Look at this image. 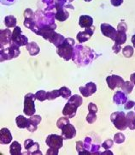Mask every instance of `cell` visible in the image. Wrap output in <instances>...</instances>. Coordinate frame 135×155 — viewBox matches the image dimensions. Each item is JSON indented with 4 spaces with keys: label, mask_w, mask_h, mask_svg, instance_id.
<instances>
[{
    "label": "cell",
    "mask_w": 135,
    "mask_h": 155,
    "mask_svg": "<svg viewBox=\"0 0 135 155\" xmlns=\"http://www.w3.org/2000/svg\"><path fill=\"white\" fill-rule=\"evenodd\" d=\"M100 29L102 34L104 35L105 37H108L113 41H115L116 34H117V30L115 29V28H113L112 26L108 23H103V24H101Z\"/></svg>",
    "instance_id": "obj_12"
},
{
    "label": "cell",
    "mask_w": 135,
    "mask_h": 155,
    "mask_svg": "<svg viewBox=\"0 0 135 155\" xmlns=\"http://www.w3.org/2000/svg\"><path fill=\"white\" fill-rule=\"evenodd\" d=\"M12 135L7 128H3L0 130V143L3 145L10 144L12 141Z\"/></svg>",
    "instance_id": "obj_19"
},
{
    "label": "cell",
    "mask_w": 135,
    "mask_h": 155,
    "mask_svg": "<svg viewBox=\"0 0 135 155\" xmlns=\"http://www.w3.org/2000/svg\"><path fill=\"white\" fill-rule=\"evenodd\" d=\"M27 121H28V118H26L25 117H23V116L21 115L16 117V118H15L16 125L20 129H25V128H27Z\"/></svg>",
    "instance_id": "obj_26"
},
{
    "label": "cell",
    "mask_w": 135,
    "mask_h": 155,
    "mask_svg": "<svg viewBox=\"0 0 135 155\" xmlns=\"http://www.w3.org/2000/svg\"><path fill=\"white\" fill-rule=\"evenodd\" d=\"M68 100H69V102L75 105L77 107H79V106L82 105V102H83V100H82L81 96L78 94H75L73 95V96H71Z\"/></svg>",
    "instance_id": "obj_28"
},
{
    "label": "cell",
    "mask_w": 135,
    "mask_h": 155,
    "mask_svg": "<svg viewBox=\"0 0 135 155\" xmlns=\"http://www.w3.org/2000/svg\"><path fill=\"white\" fill-rule=\"evenodd\" d=\"M24 17L25 18H34V12L30 9H27L24 11Z\"/></svg>",
    "instance_id": "obj_41"
},
{
    "label": "cell",
    "mask_w": 135,
    "mask_h": 155,
    "mask_svg": "<svg viewBox=\"0 0 135 155\" xmlns=\"http://www.w3.org/2000/svg\"><path fill=\"white\" fill-rule=\"evenodd\" d=\"M110 120L119 130H125L127 128V117L123 111H115L110 116Z\"/></svg>",
    "instance_id": "obj_4"
},
{
    "label": "cell",
    "mask_w": 135,
    "mask_h": 155,
    "mask_svg": "<svg viewBox=\"0 0 135 155\" xmlns=\"http://www.w3.org/2000/svg\"><path fill=\"white\" fill-rule=\"evenodd\" d=\"M127 41V35H126L125 31H120L117 30V34H116V37H115V45L117 46H121L123 45Z\"/></svg>",
    "instance_id": "obj_22"
},
{
    "label": "cell",
    "mask_w": 135,
    "mask_h": 155,
    "mask_svg": "<svg viewBox=\"0 0 135 155\" xmlns=\"http://www.w3.org/2000/svg\"><path fill=\"white\" fill-rule=\"evenodd\" d=\"M113 101L116 105H123L127 101V97L126 96L124 92L117 91L113 96Z\"/></svg>",
    "instance_id": "obj_20"
},
{
    "label": "cell",
    "mask_w": 135,
    "mask_h": 155,
    "mask_svg": "<svg viewBox=\"0 0 135 155\" xmlns=\"http://www.w3.org/2000/svg\"><path fill=\"white\" fill-rule=\"evenodd\" d=\"M59 92H60L61 96L65 99V100H69L70 97H71V91H70L69 88H68L67 87H63L59 89Z\"/></svg>",
    "instance_id": "obj_32"
},
{
    "label": "cell",
    "mask_w": 135,
    "mask_h": 155,
    "mask_svg": "<svg viewBox=\"0 0 135 155\" xmlns=\"http://www.w3.org/2000/svg\"><path fill=\"white\" fill-rule=\"evenodd\" d=\"M132 42H133V46H134L135 48V35L132 37Z\"/></svg>",
    "instance_id": "obj_51"
},
{
    "label": "cell",
    "mask_w": 135,
    "mask_h": 155,
    "mask_svg": "<svg viewBox=\"0 0 135 155\" xmlns=\"http://www.w3.org/2000/svg\"><path fill=\"white\" fill-rule=\"evenodd\" d=\"M15 0H1V3L5 5H11L15 3Z\"/></svg>",
    "instance_id": "obj_47"
},
{
    "label": "cell",
    "mask_w": 135,
    "mask_h": 155,
    "mask_svg": "<svg viewBox=\"0 0 135 155\" xmlns=\"http://www.w3.org/2000/svg\"><path fill=\"white\" fill-rule=\"evenodd\" d=\"M41 120H42V118L40 115L31 116L27 121V130L30 132H34L35 130H37L38 129V126L40 124Z\"/></svg>",
    "instance_id": "obj_16"
},
{
    "label": "cell",
    "mask_w": 135,
    "mask_h": 155,
    "mask_svg": "<svg viewBox=\"0 0 135 155\" xmlns=\"http://www.w3.org/2000/svg\"><path fill=\"white\" fill-rule=\"evenodd\" d=\"M106 81L108 87H110L111 90H114L116 87H120L121 88L122 85L124 84V80L122 79V77H121L119 75H110L106 78Z\"/></svg>",
    "instance_id": "obj_11"
},
{
    "label": "cell",
    "mask_w": 135,
    "mask_h": 155,
    "mask_svg": "<svg viewBox=\"0 0 135 155\" xmlns=\"http://www.w3.org/2000/svg\"><path fill=\"white\" fill-rule=\"evenodd\" d=\"M12 44V32L7 29H2L0 32V47L1 49L7 48Z\"/></svg>",
    "instance_id": "obj_8"
},
{
    "label": "cell",
    "mask_w": 135,
    "mask_h": 155,
    "mask_svg": "<svg viewBox=\"0 0 135 155\" xmlns=\"http://www.w3.org/2000/svg\"><path fill=\"white\" fill-rule=\"evenodd\" d=\"M74 0H68V4H69V3H71V2H73Z\"/></svg>",
    "instance_id": "obj_52"
},
{
    "label": "cell",
    "mask_w": 135,
    "mask_h": 155,
    "mask_svg": "<svg viewBox=\"0 0 135 155\" xmlns=\"http://www.w3.org/2000/svg\"><path fill=\"white\" fill-rule=\"evenodd\" d=\"M130 81L135 86V73H133V74H132V75H130Z\"/></svg>",
    "instance_id": "obj_49"
},
{
    "label": "cell",
    "mask_w": 135,
    "mask_h": 155,
    "mask_svg": "<svg viewBox=\"0 0 135 155\" xmlns=\"http://www.w3.org/2000/svg\"><path fill=\"white\" fill-rule=\"evenodd\" d=\"M59 96H61V94L60 92H59V89H58V90H53L50 91V92H47L46 98H47V100H55L56 98H58Z\"/></svg>",
    "instance_id": "obj_35"
},
{
    "label": "cell",
    "mask_w": 135,
    "mask_h": 155,
    "mask_svg": "<svg viewBox=\"0 0 135 155\" xmlns=\"http://www.w3.org/2000/svg\"><path fill=\"white\" fill-rule=\"evenodd\" d=\"M77 106L70 102H68L64 106L63 110V114L69 118H73L76 115V111H77Z\"/></svg>",
    "instance_id": "obj_18"
},
{
    "label": "cell",
    "mask_w": 135,
    "mask_h": 155,
    "mask_svg": "<svg viewBox=\"0 0 135 155\" xmlns=\"http://www.w3.org/2000/svg\"><path fill=\"white\" fill-rule=\"evenodd\" d=\"M101 154L104 155V154H110V155H113V153L110 152V151H109V149H108V151H106V152H104V153H101Z\"/></svg>",
    "instance_id": "obj_50"
},
{
    "label": "cell",
    "mask_w": 135,
    "mask_h": 155,
    "mask_svg": "<svg viewBox=\"0 0 135 155\" xmlns=\"http://www.w3.org/2000/svg\"><path fill=\"white\" fill-rule=\"evenodd\" d=\"M76 150H77L78 153L80 155L90 154V153L87 152V151L85 149L84 145H83V141H81V140H78V141L76 142Z\"/></svg>",
    "instance_id": "obj_30"
},
{
    "label": "cell",
    "mask_w": 135,
    "mask_h": 155,
    "mask_svg": "<svg viewBox=\"0 0 135 155\" xmlns=\"http://www.w3.org/2000/svg\"><path fill=\"white\" fill-rule=\"evenodd\" d=\"M35 100H36L35 94H33L31 93L26 94L25 97H24V110H23V112L28 117H31V116L35 114V111H36L34 104Z\"/></svg>",
    "instance_id": "obj_6"
},
{
    "label": "cell",
    "mask_w": 135,
    "mask_h": 155,
    "mask_svg": "<svg viewBox=\"0 0 135 155\" xmlns=\"http://www.w3.org/2000/svg\"><path fill=\"white\" fill-rule=\"evenodd\" d=\"M62 136L63 137V139L65 140H69L74 138L76 135V130L75 128L74 127V125L68 124L65 126H63V128L62 129Z\"/></svg>",
    "instance_id": "obj_15"
},
{
    "label": "cell",
    "mask_w": 135,
    "mask_h": 155,
    "mask_svg": "<svg viewBox=\"0 0 135 155\" xmlns=\"http://www.w3.org/2000/svg\"><path fill=\"white\" fill-rule=\"evenodd\" d=\"M93 23V19L89 16V15H81L79 19V25L80 28H91Z\"/></svg>",
    "instance_id": "obj_21"
},
{
    "label": "cell",
    "mask_w": 135,
    "mask_h": 155,
    "mask_svg": "<svg viewBox=\"0 0 135 155\" xmlns=\"http://www.w3.org/2000/svg\"><path fill=\"white\" fill-rule=\"evenodd\" d=\"M113 144H114V141L112 140L108 139V140H105L104 142L102 144V147H104V149L108 150V149H110V148H111L113 147Z\"/></svg>",
    "instance_id": "obj_40"
},
{
    "label": "cell",
    "mask_w": 135,
    "mask_h": 155,
    "mask_svg": "<svg viewBox=\"0 0 135 155\" xmlns=\"http://www.w3.org/2000/svg\"><path fill=\"white\" fill-rule=\"evenodd\" d=\"M117 30L125 31V32H127V24H126L124 21H121L120 23L118 24V26H117Z\"/></svg>",
    "instance_id": "obj_43"
},
{
    "label": "cell",
    "mask_w": 135,
    "mask_h": 155,
    "mask_svg": "<svg viewBox=\"0 0 135 155\" xmlns=\"http://www.w3.org/2000/svg\"><path fill=\"white\" fill-rule=\"evenodd\" d=\"M24 147L27 151V153H25L26 154H42L40 149V144L38 142L33 141V140H31V139H27L24 141Z\"/></svg>",
    "instance_id": "obj_9"
},
{
    "label": "cell",
    "mask_w": 135,
    "mask_h": 155,
    "mask_svg": "<svg viewBox=\"0 0 135 155\" xmlns=\"http://www.w3.org/2000/svg\"><path fill=\"white\" fill-rule=\"evenodd\" d=\"M12 43L18 46H26L28 44V39L22 35L20 27H15L12 33Z\"/></svg>",
    "instance_id": "obj_7"
},
{
    "label": "cell",
    "mask_w": 135,
    "mask_h": 155,
    "mask_svg": "<svg viewBox=\"0 0 135 155\" xmlns=\"http://www.w3.org/2000/svg\"><path fill=\"white\" fill-rule=\"evenodd\" d=\"M96 120H97V115H96V113H94V112H89L87 117H86V121L89 124H93Z\"/></svg>",
    "instance_id": "obj_39"
},
{
    "label": "cell",
    "mask_w": 135,
    "mask_h": 155,
    "mask_svg": "<svg viewBox=\"0 0 135 155\" xmlns=\"http://www.w3.org/2000/svg\"><path fill=\"white\" fill-rule=\"evenodd\" d=\"M133 106H135V102L133 100H128L124 104V108L126 110H129L131 108H133Z\"/></svg>",
    "instance_id": "obj_42"
},
{
    "label": "cell",
    "mask_w": 135,
    "mask_h": 155,
    "mask_svg": "<svg viewBox=\"0 0 135 155\" xmlns=\"http://www.w3.org/2000/svg\"><path fill=\"white\" fill-rule=\"evenodd\" d=\"M94 59V51L90 47L81 45H75L72 56V60L78 66H85Z\"/></svg>",
    "instance_id": "obj_1"
},
{
    "label": "cell",
    "mask_w": 135,
    "mask_h": 155,
    "mask_svg": "<svg viewBox=\"0 0 135 155\" xmlns=\"http://www.w3.org/2000/svg\"><path fill=\"white\" fill-rule=\"evenodd\" d=\"M56 13L54 12H44L42 10H37L34 13V20L36 24L40 28L45 27H55L56 25L55 23Z\"/></svg>",
    "instance_id": "obj_2"
},
{
    "label": "cell",
    "mask_w": 135,
    "mask_h": 155,
    "mask_svg": "<svg viewBox=\"0 0 135 155\" xmlns=\"http://www.w3.org/2000/svg\"><path fill=\"white\" fill-rule=\"evenodd\" d=\"M19 47L20 46L12 43L9 47L1 49V62H4L5 60H10V59L17 58L21 53Z\"/></svg>",
    "instance_id": "obj_5"
},
{
    "label": "cell",
    "mask_w": 135,
    "mask_h": 155,
    "mask_svg": "<svg viewBox=\"0 0 135 155\" xmlns=\"http://www.w3.org/2000/svg\"><path fill=\"white\" fill-rule=\"evenodd\" d=\"M95 30V28H85V30L82 31V32H79L78 35L76 36L77 40L80 43H83L85 42L90 39L91 37L93 35V32Z\"/></svg>",
    "instance_id": "obj_17"
},
{
    "label": "cell",
    "mask_w": 135,
    "mask_h": 155,
    "mask_svg": "<svg viewBox=\"0 0 135 155\" xmlns=\"http://www.w3.org/2000/svg\"><path fill=\"white\" fill-rule=\"evenodd\" d=\"M114 141L116 144H121L125 141V135L122 133H117L114 136Z\"/></svg>",
    "instance_id": "obj_38"
},
{
    "label": "cell",
    "mask_w": 135,
    "mask_h": 155,
    "mask_svg": "<svg viewBox=\"0 0 135 155\" xmlns=\"http://www.w3.org/2000/svg\"><path fill=\"white\" fill-rule=\"evenodd\" d=\"M88 110L89 112H94V113H97L98 112V107L97 105L94 104V103H90L88 105Z\"/></svg>",
    "instance_id": "obj_44"
},
{
    "label": "cell",
    "mask_w": 135,
    "mask_h": 155,
    "mask_svg": "<svg viewBox=\"0 0 135 155\" xmlns=\"http://www.w3.org/2000/svg\"><path fill=\"white\" fill-rule=\"evenodd\" d=\"M58 150L59 149H56V148H53V147H50L47 152H46V154L48 155H57L58 154Z\"/></svg>",
    "instance_id": "obj_45"
},
{
    "label": "cell",
    "mask_w": 135,
    "mask_h": 155,
    "mask_svg": "<svg viewBox=\"0 0 135 155\" xmlns=\"http://www.w3.org/2000/svg\"><path fill=\"white\" fill-rule=\"evenodd\" d=\"M74 45H75V40L72 38H67L64 40V42L57 47L56 52L58 56L63 58L64 60H70L72 59V56L74 52V48H75Z\"/></svg>",
    "instance_id": "obj_3"
},
{
    "label": "cell",
    "mask_w": 135,
    "mask_h": 155,
    "mask_svg": "<svg viewBox=\"0 0 135 155\" xmlns=\"http://www.w3.org/2000/svg\"><path fill=\"white\" fill-rule=\"evenodd\" d=\"M46 95H47V93H46L45 91L40 90L35 94V97H36V100H40L41 102H43V101H45V100H47Z\"/></svg>",
    "instance_id": "obj_36"
},
{
    "label": "cell",
    "mask_w": 135,
    "mask_h": 155,
    "mask_svg": "<svg viewBox=\"0 0 135 155\" xmlns=\"http://www.w3.org/2000/svg\"><path fill=\"white\" fill-rule=\"evenodd\" d=\"M133 52H134V49L131 45H127L122 49V53L126 58H131L133 55Z\"/></svg>",
    "instance_id": "obj_33"
},
{
    "label": "cell",
    "mask_w": 135,
    "mask_h": 155,
    "mask_svg": "<svg viewBox=\"0 0 135 155\" xmlns=\"http://www.w3.org/2000/svg\"><path fill=\"white\" fill-rule=\"evenodd\" d=\"M26 48H27V50L28 51V52H29V54L31 56H36L40 53V46L38 45V44L36 42H34V41L28 43L27 45H26Z\"/></svg>",
    "instance_id": "obj_23"
},
{
    "label": "cell",
    "mask_w": 135,
    "mask_h": 155,
    "mask_svg": "<svg viewBox=\"0 0 135 155\" xmlns=\"http://www.w3.org/2000/svg\"><path fill=\"white\" fill-rule=\"evenodd\" d=\"M55 3L56 4H58V5L64 6L66 4H68V0H55Z\"/></svg>",
    "instance_id": "obj_48"
},
{
    "label": "cell",
    "mask_w": 135,
    "mask_h": 155,
    "mask_svg": "<svg viewBox=\"0 0 135 155\" xmlns=\"http://www.w3.org/2000/svg\"><path fill=\"white\" fill-rule=\"evenodd\" d=\"M5 24L7 28H15L16 27V18L13 15H8L5 18Z\"/></svg>",
    "instance_id": "obj_27"
},
{
    "label": "cell",
    "mask_w": 135,
    "mask_h": 155,
    "mask_svg": "<svg viewBox=\"0 0 135 155\" xmlns=\"http://www.w3.org/2000/svg\"><path fill=\"white\" fill-rule=\"evenodd\" d=\"M68 124H69V118L67 117H61V118H59V119L57 120L56 126H57L58 129L62 130V129L63 128V126H65V125Z\"/></svg>",
    "instance_id": "obj_34"
},
{
    "label": "cell",
    "mask_w": 135,
    "mask_h": 155,
    "mask_svg": "<svg viewBox=\"0 0 135 155\" xmlns=\"http://www.w3.org/2000/svg\"><path fill=\"white\" fill-rule=\"evenodd\" d=\"M80 94L84 97H90L91 95H92L97 91V86L95 83L93 82H88L86 85L83 86V87H79Z\"/></svg>",
    "instance_id": "obj_14"
},
{
    "label": "cell",
    "mask_w": 135,
    "mask_h": 155,
    "mask_svg": "<svg viewBox=\"0 0 135 155\" xmlns=\"http://www.w3.org/2000/svg\"><path fill=\"white\" fill-rule=\"evenodd\" d=\"M55 9L56 10V20H58L59 21H64L69 18V13L68 12V10L64 6L56 4Z\"/></svg>",
    "instance_id": "obj_13"
},
{
    "label": "cell",
    "mask_w": 135,
    "mask_h": 155,
    "mask_svg": "<svg viewBox=\"0 0 135 155\" xmlns=\"http://www.w3.org/2000/svg\"><path fill=\"white\" fill-rule=\"evenodd\" d=\"M63 137L62 135L60 136L57 135H50L47 136L45 143L49 147L60 149L63 147Z\"/></svg>",
    "instance_id": "obj_10"
},
{
    "label": "cell",
    "mask_w": 135,
    "mask_h": 155,
    "mask_svg": "<svg viewBox=\"0 0 135 155\" xmlns=\"http://www.w3.org/2000/svg\"><path fill=\"white\" fill-rule=\"evenodd\" d=\"M110 2H111V5H113V6L118 7V6H120L123 3V0H110Z\"/></svg>",
    "instance_id": "obj_46"
},
{
    "label": "cell",
    "mask_w": 135,
    "mask_h": 155,
    "mask_svg": "<svg viewBox=\"0 0 135 155\" xmlns=\"http://www.w3.org/2000/svg\"><path fill=\"white\" fill-rule=\"evenodd\" d=\"M133 87H134V84H133L132 81H125V82H124V84L121 87V89H122V91H123L125 94H129L132 93V91L133 89Z\"/></svg>",
    "instance_id": "obj_29"
},
{
    "label": "cell",
    "mask_w": 135,
    "mask_h": 155,
    "mask_svg": "<svg viewBox=\"0 0 135 155\" xmlns=\"http://www.w3.org/2000/svg\"><path fill=\"white\" fill-rule=\"evenodd\" d=\"M65 39L66 38L63 36V35H59V34H56L55 37H54L53 40H52V44H54L56 47H58L59 45H62V44L64 42Z\"/></svg>",
    "instance_id": "obj_31"
},
{
    "label": "cell",
    "mask_w": 135,
    "mask_h": 155,
    "mask_svg": "<svg viewBox=\"0 0 135 155\" xmlns=\"http://www.w3.org/2000/svg\"><path fill=\"white\" fill-rule=\"evenodd\" d=\"M127 127L132 130H135V112L133 111H129L127 115Z\"/></svg>",
    "instance_id": "obj_24"
},
{
    "label": "cell",
    "mask_w": 135,
    "mask_h": 155,
    "mask_svg": "<svg viewBox=\"0 0 135 155\" xmlns=\"http://www.w3.org/2000/svg\"><path fill=\"white\" fill-rule=\"evenodd\" d=\"M83 145H84V147H85V150L90 153L91 148H92V139H91V137H89V136H86V137H85V140H83Z\"/></svg>",
    "instance_id": "obj_37"
},
{
    "label": "cell",
    "mask_w": 135,
    "mask_h": 155,
    "mask_svg": "<svg viewBox=\"0 0 135 155\" xmlns=\"http://www.w3.org/2000/svg\"><path fill=\"white\" fill-rule=\"evenodd\" d=\"M85 2H90L91 0H85Z\"/></svg>",
    "instance_id": "obj_53"
},
{
    "label": "cell",
    "mask_w": 135,
    "mask_h": 155,
    "mask_svg": "<svg viewBox=\"0 0 135 155\" xmlns=\"http://www.w3.org/2000/svg\"><path fill=\"white\" fill-rule=\"evenodd\" d=\"M21 146L17 141H13L10 147V153L11 155H21Z\"/></svg>",
    "instance_id": "obj_25"
}]
</instances>
